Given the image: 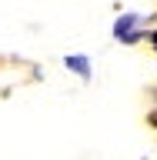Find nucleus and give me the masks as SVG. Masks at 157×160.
Masks as SVG:
<instances>
[]
</instances>
